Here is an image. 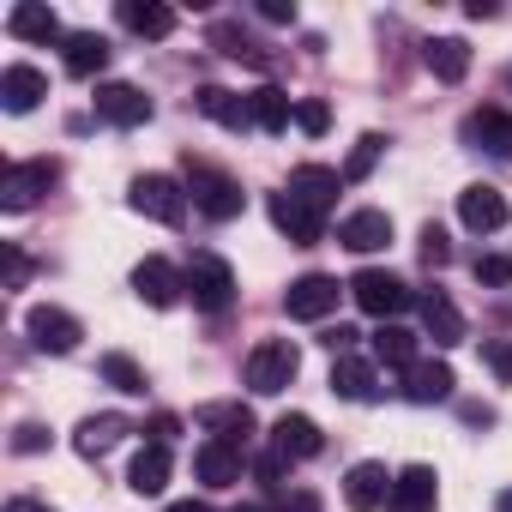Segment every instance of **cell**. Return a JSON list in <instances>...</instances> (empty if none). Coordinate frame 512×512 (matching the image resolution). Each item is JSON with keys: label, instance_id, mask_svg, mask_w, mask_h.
Returning a JSON list of instances; mask_svg holds the SVG:
<instances>
[{"label": "cell", "instance_id": "17", "mask_svg": "<svg viewBox=\"0 0 512 512\" xmlns=\"http://www.w3.org/2000/svg\"><path fill=\"white\" fill-rule=\"evenodd\" d=\"M338 187H344V175L326 169V163H302V169L290 175V199L308 205V211H326V205L338 199Z\"/></svg>", "mask_w": 512, "mask_h": 512}, {"label": "cell", "instance_id": "25", "mask_svg": "<svg viewBox=\"0 0 512 512\" xmlns=\"http://www.w3.org/2000/svg\"><path fill=\"white\" fill-rule=\"evenodd\" d=\"M247 115H253V127H260V133H284V127L296 121V103H290L278 85H260V91L247 97Z\"/></svg>", "mask_w": 512, "mask_h": 512}, {"label": "cell", "instance_id": "21", "mask_svg": "<svg viewBox=\"0 0 512 512\" xmlns=\"http://www.w3.org/2000/svg\"><path fill=\"white\" fill-rule=\"evenodd\" d=\"M452 386H458V380H452L446 362H416V368L404 374V398H410V404H446Z\"/></svg>", "mask_w": 512, "mask_h": 512}, {"label": "cell", "instance_id": "12", "mask_svg": "<svg viewBox=\"0 0 512 512\" xmlns=\"http://www.w3.org/2000/svg\"><path fill=\"white\" fill-rule=\"evenodd\" d=\"M434 500H440V476L428 464H404L398 482H392L386 512H434Z\"/></svg>", "mask_w": 512, "mask_h": 512}, {"label": "cell", "instance_id": "10", "mask_svg": "<svg viewBox=\"0 0 512 512\" xmlns=\"http://www.w3.org/2000/svg\"><path fill=\"white\" fill-rule=\"evenodd\" d=\"M97 115H103L109 127H145V121H151V97H145L139 85L109 79V85H97Z\"/></svg>", "mask_w": 512, "mask_h": 512}, {"label": "cell", "instance_id": "38", "mask_svg": "<svg viewBox=\"0 0 512 512\" xmlns=\"http://www.w3.org/2000/svg\"><path fill=\"white\" fill-rule=\"evenodd\" d=\"M422 260H428V266H446V260H452V241H446V229H434V223L422 229Z\"/></svg>", "mask_w": 512, "mask_h": 512}, {"label": "cell", "instance_id": "22", "mask_svg": "<svg viewBox=\"0 0 512 512\" xmlns=\"http://www.w3.org/2000/svg\"><path fill=\"white\" fill-rule=\"evenodd\" d=\"M193 470H199L205 488H229V482H241V452L223 446V440H205V446L193 452Z\"/></svg>", "mask_w": 512, "mask_h": 512}, {"label": "cell", "instance_id": "16", "mask_svg": "<svg viewBox=\"0 0 512 512\" xmlns=\"http://www.w3.org/2000/svg\"><path fill=\"white\" fill-rule=\"evenodd\" d=\"M464 139H470L476 151H494V157L512 163V115H506V109H470V115H464Z\"/></svg>", "mask_w": 512, "mask_h": 512}, {"label": "cell", "instance_id": "24", "mask_svg": "<svg viewBox=\"0 0 512 512\" xmlns=\"http://www.w3.org/2000/svg\"><path fill=\"white\" fill-rule=\"evenodd\" d=\"M422 61H428V73H434L440 85H458V79L470 73V43H464V37H434V43L422 49Z\"/></svg>", "mask_w": 512, "mask_h": 512}, {"label": "cell", "instance_id": "27", "mask_svg": "<svg viewBox=\"0 0 512 512\" xmlns=\"http://www.w3.org/2000/svg\"><path fill=\"white\" fill-rule=\"evenodd\" d=\"M332 392H338V398H350V404H374V398H380V380H374V368H368V362L338 356V368H332Z\"/></svg>", "mask_w": 512, "mask_h": 512}, {"label": "cell", "instance_id": "18", "mask_svg": "<svg viewBox=\"0 0 512 512\" xmlns=\"http://www.w3.org/2000/svg\"><path fill=\"white\" fill-rule=\"evenodd\" d=\"M338 241H344L350 253H380V247L392 241V217L374 211V205H368V211H350L344 229H338Z\"/></svg>", "mask_w": 512, "mask_h": 512}, {"label": "cell", "instance_id": "49", "mask_svg": "<svg viewBox=\"0 0 512 512\" xmlns=\"http://www.w3.org/2000/svg\"><path fill=\"white\" fill-rule=\"evenodd\" d=\"M235 512H260V506H235Z\"/></svg>", "mask_w": 512, "mask_h": 512}, {"label": "cell", "instance_id": "43", "mask_svg": "<svg viewBox=\"0 0 512 512\" xmlns=\"http://www.w3.org/2000/svg\"><path fill=\"white\" fill-rule=\"evenodd\" d=\"M320 344H326L332 356H350V344H356V326H332V332H326Z\"/></svg>", "mask_w": 512, "mask_h": 512}, {"label": "cell", "instance_id": "1", "mask_svg": "<svg viewBox=\"0 0 512 512\" xmlns=\"http://www.w3.org/2000/svg\"><path fill=\"white\" fill-rule=\"evenodd\" d=\"M187 193H193V205H199L211 223H229V217H241V205H247L241 181L223 175V169H211V163H187Z\"/></svg>", "mask_w": 512, "mask_h": 512}, {"label": "cell", "instance_id": "42", "mask_svg": "<svg viewBox=\"0 0 512 512\" xmlns=\"http://www.w3.org/2000/svg\"><path fill=\"white\" fill-rule=\"evenodd\" d=\"M260 19L266 25H296V7L290 0H260Z\"/></svg>", "mask_w": 512, "mask_h": 512}, {"label": "cell", "instance_id": "4", "mask_svg": "<svg viewBox=\"0 0 512 512\" xmlns=\"http://www.w3.org/2000/svg\"><path fill=\"white\" fill-rule=\"evenodd\" d=\"M350 296H356V308H362V314H374L380 326H386L392 314H404V308H410V284H404V278H392V272H380V266L356 272V278H350Z\"/></svg>", "mask_w": 512, "mask_h": 512}, {"label": "cell", "instance_id": "45", "mask_svg": "<svg viewBox=\"0 0 512 512\" xmlns=\"http://www.w3.org/2000/svg\"><path fill=\"white\" fill-rule=\"evenodd\" d=\"M7 512H55L49 500H31V494H19V500H7Z\"/></svg>", "mask_w": 512, "mask_h": 512}, {"label": "cell", "instance_id": "46", "mask_svg": "<svg viewBox=\"0 0 512 512\" xmlns=\"http://www.w3.org/2000/svg\"><path fill=\"white\" fill-rule=\"evenodd\" d=\"M464 422H476V428H488V422H494V410H488V404H464Z\"/></svg>", "mask_w": 512, "mask_h": 512}, {"label": "cell", "instance_id": "41", "mask_svg": "<svg viewBox=\"0 0 512 512\" xmlns=\"http://www.w3.org/2000/svg\"><path fill=\"white\" fill-rule=\"evenodd\" d=\"M25 278H31V260L19 247H7V290H25Z\"/></svg>", "mask_w": 512, "mask_h": 512}, {"label": "cell", "instance_id": "30", "mask_svg": "<svg viewBox=\"0 0 512 512\" xmlns=\"http://www.w3.org/2000/svg\"><path fill=\"white\" fill-rule=\"evenodd\" d=\"M199 422H205V428H217V440H223V446H235V452H241V446H247V434H253L247 404H205V410H199Z\"/></svg>", "mask_w": 512, "mask_h": 512}, {"label": "cell", "instance_id": "11", "mask_svg": "<svg viewBox=\"0 0 512 512\" xmlns=\"http://www.w3.org/2000/svg\"><path fill=\"white\" fill-rule=\"evenodd\" d=\"M284 308H290V320H326L338 308V278H326V272L296 278L290 296H284Z\"/></svg>", "mask_w": 512, "mask_h": 512}, {"label": "cell", "instance_id": "29", "mask_svg": "<svg viewBox=\"0 0 512 512\" xmlns=\"http://www.w3.org/2000/svg\"><path fill=\"white\" fill-rule=\"evenodd\" d=\"M127 488H133L139 500L163 494V488H169V446H145V452L133 458V470H127Z\"/></svg>", "mask_w": 512, "mask_h": 512}, {"label": "cell", "instance_id": "15", "mask_svg": "<svg viewBox=\"0 0 512 512\" xmlns=\"http://www.w3.org/2000/svg\"><path fill=\"white\" fill-rule=\"evenodd\" d=\"M320 446H326V434L314 428V416H278L272 422V452H284L290 464L320 458Z\"/></svg>", "mask_w": 512, "mask_h": 512}, {"label": "cell", "instance_id": "13", "mask_svg": "<svg viewBox=\"0 0 512 512\" xmlns=\"http://www.w3.org/2000/svg\"><path fill=\"white\" fill-rule=\"evenodd\" d=\"M392 482H398V476H386V464L362 458V464L344 476V500H350L356 512H380V506L392 500Z\"/></svg>", "mask_w": 512, "mask_h": 512}, {"label": "cell", "instance_id": "7", "mask_svg": "<svg viewBox=\"0 0 512 512\" xmlns=\"http://www.w3.org/2000/svg\"><path fill=\"white\" fill-rule=\"evenodd\" d=\"M506 193L500 187H488V181H470L464 193H458V223L470 229V235H494V229H506Z\"/></svg>", "mask_w": 512, "mask_h": 512}, {"label": "cell", "instance_id": "32", "mask_svg": "<svg viewBox=\"0 0 512 512\" xmlns=\"http://www.w3.org/2000/svg\"><path fill=\"white\" fill-rule=\"evenodd\" d=\"M193 103H199V109H205L217 127H235V133H241V127H253V115H247V97H235V91H223V85H205Z\"/></svg>", "mask_w": 512, "mask_h": 512}, {"label": "cell", "instance_id": "5", "mask_svg": "<svg viewBox=\"0 0 512 512\" xmlns=\"http://www.w3.org/2000/svg\"><path fill=\"white\" fill-rule=\"evenodd\" d=\"M25 332H31V344H37L43 356H73L79 338H85V326H79L67 308H49V302L25 314Z\"/></svg>", "mask_w": 512, "mask_h": 512}, {"label": "cell", "instance_id": "6", "mask_svg": "<svg viewBox=\"0 0 512 512\" xmlns=\"http://www.w3.org/2000/svg\"><path fill=\"white\" fill-rule=\"evenodd\" d=\"M133 211L151 217V223H181L187 187H181L175 175H139V181H133Z\"/></svg>", "mask_w": 512, "mask_h": 512}, {"label": "cell", "instance_id": "37", "mask_svg": "<svg viewBox=\"0 0 512 512\" xmlns=\"http://www.w3.org/2000/svg\"><path fill=\"white\" fill-rule=\"evenodd\" d=\"M43 446H49V428H43V422H19V428H13V452L31 458V452H43Z\"/></svg>", "mask_w": 512, "mask_h": 512}, {"label": "cell", "instance_id": "33", "mask_svg": "<svg viewBox=\"0 0 512 512\" xmlns=\"http://www.w3.org/2000/svg\"><path fill=\"white\" fill-rule=\"evenodd\" d=\"M374 356H380L386 368H404V374H410V368H416V332H404V326L386 320V326L374 332Z\"/></svg>", "mask_w": 512, "mask_h": 512}, {"label": "cell", "instance_id": "3", "mask_svg": "<svg viewBox=\"0 0 512 512\" xmlns=\"http://www.w3.org/2000/svg\"><path fill=\"white\" fill-rule=\"evenodd\" d=\"M181 278H187V296H193V308H205V314H223V308L235 302V272L217 260V253H193Z\"/></svg>", "mask_w": 512, "mask_h": 512}, {"label": "cell", "instance_id": "14", "mask_svg": "<svg viewBox=\"0 0 512 512\" xmlns=\"http://www.w3.org/2000/svg\"><path fill=\"white\" fill-rule=\"evenodd\" d=\"M43 97H49V73H43V67H25V61H13L7 73H0V103H7L13 115H31Z\"/></svg>", "mask_w": 512, "mask_h": 512}, {"label": "cell", "instance_id": "34", "mask_svg": "<svg viewBox=\"0 0 512 512\" xmlns=\"http://www.w3.org/2000/svg\"><path fill=\"white\" fill-rule=\"evenodd\" d=\"M103 380H109L115 392H127V398H139V392H145L139 362H133V356H121V350H109V356H103Z\"/></svg>", "mask_w": 512, "mask_h": 512}, {"label": "cell", "instance_id": "19", "mask_svg": "<svg viewBox=\"0 0 512 512\" xmlns=\"http://www.w3.org/2000/svg\"><path fill=\"white\" fill-rule=\"evenodd\" d=\"M422 332H428L440 350L464 344V314L452 308V296H446V290H428V296H422Z\"/></svg>", "mask_w": 512, "mask_h": 512}, {"label": "cell", "instance_id": "28", "mask_svg": "<svg viewBox=\"0 0 512 512\" xmlns=\"http://www.w3.org/2000/svg\"><path fill=\"white\" fill-rule=\"evenodd\" d=\"M121 434H127V416H115V410H103V416H85V422H79V434H73V446H79L85 458H103L109 446H121Z\"/></svg>", "mask_w": 512, "mask_h": 512}, {"label": "cell", "instance_id": "48", "mask_svg": "<svg viewBox=\"0 0 512 512\" xmlns=\"http://www.w3.org/2000/svg\"><path fill=\"white\" fill-rule=\"evenodd\" d=\"M494 512H512V488H500V494H494Z\"/></svg>", "mask_w": 512, "mask_h": 512}, {"label": "cell", "instance_id": "2", "mask_svg": "<svg viewBox=\"0 0 512 512\" xmlns=\"http://www.w3.org/2000/svg\"><path fill=\"white\" fill-rule=\"evenodd\" d=\"M296 368H302V350L290 338H266V344H253V356H247V386L260 398H278L296 380Z\"/></svg>", "mask_w": 512, "mask_h": 512}, {"label": "cell", "instance_id": "40", "mask_svg": "<svg viewBox=\"0 0 512 512\" xmlns=\"http://www.w3.org/2000/svg\"><path fill=\"white\" fill-rule=\"evenodd\" d=\"M482 362L494 368V380H512V344H482Z\"/></svg>", "mask_w": 512, "mask_h": 512}, {"label": "cell", "instance_id": "9", "mask_svg": "<svg viewBox=\"0 0 512 512\" xmlns=\"http://www.w3.org/2000/svg\"><path fill=\"white\" fill-rule=\"evenodd\" d=\"M133 290H139V302H151V308H175V302L187 296V278H181L169 260H157V253H151V260L133 266Z\"/></svg>", "mask_w": 512, "mask_h": 512}, {"label": "cell", "instance_id": "36", "mask_svg": "<svg viewBox=\"0 0 512 512\" xmlns=\"http://www.w3.org/2000/svg\"><path fill=\"white\" fill-rule=\"evenodd\" d=\"M296 127H302L308 139H320V133L332 127V109H326L320 97H302V103H296Z\"/></svg>", "mask_w": 512, "mask_h": 512}, {"label": "cell", "instance_id": "47", "mask_svg": "<svg viewBox=\"0 0 512 512\" xmlns=\"http://www.w3.org/2000/svg\"><path fill=\"white\" fill-rule=\"evenodd\" d=\"M163 512H211L205 500H175V506H163Z\"/></svg>", "mask_w": 512, "mask_h": 512}, {"label": "cell", "instance_id": "8", "mask_svg": "<svg viewBox=\"0 0 512 512\" xmlns=\"http://www.w3.org/2000/svg\"><path fill=\"white\" fill-rule=\"evenodd\" d=\"M49 187H55V163L49 157L43 163H13L7 175H0V205H7V211H31Z\"/></svg>", "mask_w": 512, "mask_h": 512}, {"label": "cell", "instance_id": "35", "mask_svg": "<svg viewBox=\"0 0 512 512\" xmlns=\"http://www.w3.org/2000/svg\"><path fill=\"white\" fill-rule=\"evenodd\" d=\"M380 151H386V139H380V133H362L356 151H350V163H344V181H368L374 163H380Z\"/></svg>", "mask_w": 512, "mask_h": 512}, {"label": "cell", "instance_id": "23", "mask_svg": "<svg viewBox=\"0 0 512 512\" xmlns=\"http://www.w3.org/2000/svg\"><path fill=\"white\" fill-rule=\"evenodd\" d=\"M121 25L133 37H169L175 31V7H163V0H121Z\"/></svg>", "mask_w": 512, "mask_h": 512}, {"label": "cell", "instance_id": "20", "mask_svg": "<svg viewBox=\"0 0 512 512\" xmlns=\"http://www.w3.org/2000/svg\"><path fill=\"white\" fill-rule=\"evenodd\" d=\"M7 31L19 43H55L61 37V19H55V7H43V0H19V7L7 13Z\"/></svg>", "mask_w": 512, "mask_h": 512}, {"label": "cell", "instance_id": "26", "mask_svg": "<svg viewBox=\"0 0 512 512\" xmlns=\"http://www.w3.org/2000/svg\"><path fill=\"white\" fill-rule=\"evenodd\" d=\"M272 223L296 241V247H308V241H320V211H308V205H296L290 193H272Z\"/></svg>", "mask_w": 512, "mask_h": 512}, {"label": "cell", "instance_id": "31", "mask_svg": "<svg viewBox=\"0 0 512 512\" xmlns=\"http://www.w3.org/2000/svg\"><path fill=\"white\" fill-rule=\"evenodd\" d=\"M61 49H67V73H79V79H91V73L109 67V43H103L97 31H73Z\"/></svg>", "mask_w": 512, "mask_h": 512}, {"label": "cell", "instance_id": "39", "mask_svg": "<svg viewBox=\"0 0 512 512\" xmlns=\"http://www.w3.org/2000/svg\"><path fill=\"white\" fill-rule=\"evenodd\" d=\"M476 284H512V260H500V253H482V260H476Z\"/></svg>", "mask_w": 512, "mask_h": 512}, {"label": "cell", "instance_id": "44", "mask_svg": "<svg viewBox=\"0 0 512 512\" xmlns=\"http://www.w3.org/2000/svg\"><path fill=\"white\" fill-rule=\"evenodd\" d=\"M278 512H320V494H314V488H296V494H290Z\"/></svg>", "mask_w": 512, "mask_h": 512}]
</instances>
